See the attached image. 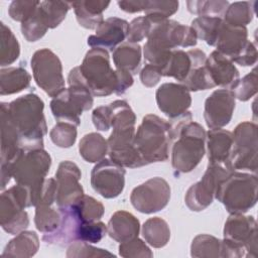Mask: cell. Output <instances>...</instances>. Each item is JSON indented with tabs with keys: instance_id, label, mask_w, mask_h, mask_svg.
<instances>
[{
	"instance_id": "6da1fadb",
	"label": "cell",
	"mask_w": 258,
	"mask_h": 258,
	"mask_svg": "<svg viewBox=\"0 0 258 258\" xmlns=\"http://www.w3.org/2000/svg\"><path fill=\"white\" fill-rule=\"evenodd\" d=\"M133 77L126 71H114L106 49L93 47L87 51L81 66L71 70L69 85H82L95 97H106L113 93L124 94L132 85Z\"/></svg>"
},
{
	"instance_id": "7a4b0ae2",
	"label": "cell",
	"mask_w": 258,
	"mask_h": 258,
	"mask_svg": "<svg viewBox=\"0 0 258 258\" xmlns=\"http://www.w3.org/2000/svg\"><path fill=\"white\" fill-rule=\"evenodd\" d=\"M171 165L177 173L195 169L206 153V131L189 111L170 119Z\"/></svg>"
},
{
	"instance_id": "3957f363",
	"label": "cell",
	"mask_w": 258,
	"mask_h": 258,
	"mask_svg": "<svg viewBox=\"0 0 258 258\" xmlns=\"http://www.w3.org/2000/svg\"><path fill=\"white\" fill-rule=\"evenodd\" d=\"M2 104L19 133L21 150L43 148L47 126L43 114L44 103L40 97L31 93Z\"/></svg>"
},
{
	"instance_id": "277c9868",
	"label": "cell",
	"mask_w": 258,
	"mask_h": 258,
	"mask_svg": "<svg viewBox=\"0 0 258 258\" xmlns=\"http://www.w3.org/2000/svg\"><path fill=\"white\" fill-rule=\"evenodd\" d=\"M150 22L151 27L143 53L148 63L155 64L160 70L173 49L195 46L198 42L197 34L191 26L183 25L172 19L150 20Z\"/></svg>"
},
{
	"instance_id": "5b68a950",
	"label": "cell",
	"mask_w": 258,
	"mask_h": 258,
	"mask_svg": "<svg viewBox=\"0 0 258 258\" xmlns=\"http://www.w3.org/2000/svg\"><path fill=\"white\" fill-rule=\"evenodd\" d=\"M50 165L51 157L43 148L22 150L11 162L1 164V189L13 177L31 192L44 181Z\"/></svg>"
},
{
	"instance_id": "8992f818",
	"label": "cell",
	"mask_w": 258,
	"mask_h": 258,
	"mask_svg": "<svg viewBox=\"0 0 258 258\" xmlns=\"http://www.w3.org/2000/svg\"><path fill=\"white\" fill-rule=\"evenodd\" d=\"M133 144L144 165L166 161L170 150V125L154 114L143 117L135 132Z\"/></svg>"
},
{
	"instance_id": "52a82bcc",
	"label": "cell",
	"mask_w": 258,
	"mask_h": 258,
	"mask_svg": "<svg viewBox=\"0 0 258 258\" xmlns=\"http://www.w3.org/2000/svg\"><path fill=\"white\" fill-rule=\"evenodd\" d=\"M257 187L255 174L231 171L219 184L215 198L230 214H244L256 205Z\"/></svg>"
},
{
	"instance_id": "ba28073f",
	"label": "cell",
	"mask_w": 258,
	"mask_h": 258,
	"mask_svg": "<svg viewBox=\"0 0 258 258\" xmlns=\"http://www.w3.org/2000/svg\"><path fill=\"white\" fill-rule=\"evenodd\" d=\"M233 141L230 155L224 166L230 170L237 169L257 171V125L251 121L241 122L232 133Z\"/></svg>"
},
{
	"instance_id": "9c48e42d",
	"label": "cell",
	"mask_w": 258,
	"mask_h": 258,
	"mask_svg": "<svg viewBox=\"0 0 258 258\" xmlns=\"http://www.w3.org/2000/svg\"><path fill=\"white\" fill-rule=\"evenodd\" d=\"M31 207L29 189L16 183L4 190L0 197V224L11 235L24 231L29 226L26 208Z\"/></svg>"
},
{
	"instance_id": "30bf717a",
	"label": "cell",
	"mask_w": 258,
	"mask_h": 258,
	"mask_svg": "<svg viewBox=\"0 0 258 258\" xmlns=\"http://www.w3.org/2000/svg\"><path fill=\"white\" fill-rule=\"evenodd\" d=\"M94 100L90 91L82 85H69L50 102V110L58 122H68L79 126L84 111L93 107Z\"/></svg>"
},
{
	"instance_id": "8fae6325",
	"label": "cell",
	"mask_w": 258,
	"mask_h": 258,
	"mask_svg": "<svg viewBox=\"0 0 258 258\" xmlns=\"http://www.w3.org/2000/svg\"><path fill=\"white\" fill-rule=\"evenodd\" d=\"M31 69L35 83L49 97L54 98L66 89L61 61L52 50H36L31 57Z\"/></svg>"
},
{
	"instance_id": "7c38bea8",
	"label": "cell",
	"mask_w": 258,
	"mask_h": 258,
	"mask_svg": "<svg viewBox=\"0 0 258 258\" xmlns=\"http://www.w3.org/2000/svg\"><path fill=\"white\" fill-rule=\"evenodd\" d=\"M230 172L222 164L209 163L201 180L191 184L185 194L184 202L187 208L194 212L207 209L213 203L219 184Z\"/></svg>"
},
{
	"instance_id": "4fadbf2b",
	"label": "cell",
	"mask_w": 258,
	"mask_h": 258,
	"mask_svg": "<svg viewBox=\"0 0 258 258\" xmlns=\"http://www.w3.org/2000/svg\"><path fill=\"white\" fill-rule=\"evenodd\" d=\"M170 200V186L159 176L152 177L133 188L131 205L140 213L153 214L164 209Z\"/></svg>"
},
{
	"instance_id": "5bb4252c",
	"label": "cell",
	"mask_w": 258,
	"mask_h": 258,
	"mask_svg": "<svg viewBox=\"0 0 258 258\" xmlns=\"http://www.w3.org/2000/svg\"><path fill=\"white\" fill-rule=\"evenodd\" d=\"M126 170L110 158L97 162L91 171L93 189L105 199L117 198L125 186Z\"/></svg>"
},
{
	"instance_id": "9a60e30c",
	"label": "cell",
	"mask_w": 258,
	"mask_h": 258,
	"mask_svg": "<svg viewBox=\"0 0 258 258\" xmlns=\"http://www.w3.org/2000/svg\"><path fill=\"white\" fill-rule=\"evenodd\" d=\"M224 239L243 247L246 257L257 256V223L254 217L243 214H231L227 219Z\"/></svg>"
},
{
	"instance_id": "2e32d148",
	"label": "cell",
	"mask_w": 258,
	"mask_h": 258,
	"mask_svg": "<svg viewBox=\"0 0 258 258\" xmlns=\"http://www.w3.org/2000/svg\"><path fill=\"white\" fill-rule=\"evenodd\" d=\"M81 177V170L73 161L64 160L58 164L55 172V203L58 208L72 206L84 196Z\"/></svg>"
},
{
	"instance_id": "e0dca14e",
	"label": "cell",
	"mask_w": 258,
	"mask_h": 258,
	"mask_svg": "<svg viewBox=\"0 0 258 258\" xmlns=\"http://www.w3.org/2000/svg\"><path fill=\"white\" fill-rule=\"evenodd\" d=\"M92 121L97 130L108 131L110 127L115 129L135 126L136 116L126 101L116 100L108 105L94 109Z\"/></svg>"
},
{
	"instance_id": "ac0fdd59",
	"label": "cell",
	"mask_w": 258,
	"mask_h": 258,
	"mask_svg": "<svg viewBox=\"0 0 258 258\" xmlns=\"http://www.w3.org/2000/svg\"><path fill=\"white\" fill-rule=\"evenodd\" d=\"M235 96L231 90L214 91L205 102L204 118L210 129L223 128L232 119L235 109Z\"/></svg>"
},
{
	"instance_id": "d6986e66",
	"label": "cell",
	"mask_w": 258,
	"mask_h": 258,
	"mask_svg": "<svg viewBox=\"0 0 258 258\" xmlns=\"http://www.w3.org/2000/svg\"><path fill=\"white\" fill-rule=\"evenodd\" d=\"M156 103L159 110L169 119H174L188 111L191 96L182 84L164 83L156 91Z\"/></svg>"
},
{
	"instance_id": "ffe728a7",
	"label": "cell",
	"mask_w": 258,
	"mask_h": 258,
	"mask_svg": "<svg viewBox=\"0 0 258 258\" xmlns=\"http://www.w3.org/2000/svg\"><path fill=\"white\" fill-rule=\"evenodd\" d=\"M60 212L59 226L52 232L44 233L41 240L48 245H56L59 247L70 246L79 241V231L84 223L74 205L58 208Z\"/></svg>"
},
{
	"instance_id": "44dd1931",
	"label": "cell",
	"mask_w": 258,
	"mask_h": 258,
	"mask_svg": "<svg viewBox=\"0 0 258 258\" xmlns=\"http://www.w3.org/2000/svg\"><path fill=\"white\" fill-rule=\"evenodd\" d=\"M251 42L248 40L246 26L230 25L223 21L215 46L217 47L216 50L230 58L233 62H237Z\"/></svg>"
},
{
	"instance_id": "7402d4cb",
	"label": "cell",
	"mask_w": 258,
	"mask_h": 258,
	"mask_svg": "<svg viewBox=\"0 0 258 258\" xmlns=\"http://www.w3.org/2000/svg\"><path fill=\"white\" fill-rule=\"evenodd\" d=\"M129 23L118 17L105 19L96 29V33L88 37V44L93 47L110 49L113 51L116 46L127 38Z\"/></svg>"
},
{
	"instance_id": "603a6c76",
	"label": "cell",
	"mask_w": 258,
	"mask_h": 258,
	"mask_svg": "<svg viewBox=\"0 0 258 258\" xmlns=\"http://www.w3.org/2000/svg\"><path fill=\"white\" fill-rule=\"evenodd\" d=\"M206 67L215 86H220L223 89L232 90L240 79V74L234 62L219 52L214 50L207 56Z\"/></svg>"
},
{
	"instance_id": "cb8c5ba5",
	"label": "cell",
	"mask_w": 258,
	"mask_h": 258,
	"mask_svg": "<svg viewBox=\"0 0 258 258\" xmlns=\"http://www.w3.org/2000/svg\"><path fill=\"white\" fill-rule=\"evenodd\" d=\"M140 223L138 219L129 212H115L107 225L108 235L116 242L122 243L138 237Z\"/></svg>"
},
{
	"instance_id": "d4e9b609",
	"label": "cell",
	"mask_w": 258,
	"mask_h": 258,
	"mask_svg": "<svg viewBox=\"0 0 258 258\" xmlns=\"http://www.w3.org/2000/svg\"><path fill=\"white\" fill-rule=\"evenodd\" d=\"M232 132L226 129H210L206 133L209 163L224 165L232 147Z\"/></svg>"
},
{
	"instance_id": "484cf974",
	"label": "cell",
	"mask_w": 258,
	"mask_h": 258,
	"mask_svg": "<svg viewBox=\"0 0 258 258\" xmlns=\"http://www.w3.org/2000/svg\"><path fill=\"white\" fill-rule=\"evenodd\" d=\"M78 23L87 29H97L104 21L103 12L110 5L109 1L85 0L71 2Z\"/></svg>"
},
{
	"instance_id": "4316f807",
	"label": "cell",
	"mask_w": 258,
	"mask_h": 258,
	"mask_svg": "<svg viewBox=\"0 0 258 258\" xmlns=\"http://www.w3.org/2000/svg\"><path fill=\"white\" fill-rule=\"evenodd\" d=\"M21 151L19 133L1 103V164L11 162Z\"/></svg>"
},
{
	"instance_id": "83f0119b",
	"label": "cell",
	"mask_w": 258,
	"mask_h": 258,
	"mask_svg": "<svg viewBox=\"0 0 258 258\" xmlns=\"http://www.w3.org/2000/svg\"><path fill=\"white\" fill-rule=\"evenodd\" d=\"M190 50L194 57V64L189 74L181 84L184 85L189 92L204 91L215 88L216 86L206 67V53L199 48H192Z\"/></svg>"
},
{
	"instance_id": "f1b7e54d",
	"label": "cell",
	"mask_w": 258,
	"mask_h": 258,
	"mask_svg": "<svg viewBox=\"0 0 258 258\" xmlns=\"http://www.w3.org/2000/svg\"><path fill=\"white\" fill-rule=\"evenodd\" d=\"M194 64L191 50L173 49L164 66L161 68L162 77H171L182 83L189 74Z\"/></svg>"
},
{
	"instance_id": "f546056e",
	"label": "cell",
	"mask_w": 258,
	"mask_h": 258,
	"mask_svg": "<svg viewBox=\"0 0 258 258\" xmlns=\"http://www.w3.org/2000/svg\"><path fill=\"white\" fill-rule=\"evenodd\" d=\"M141 46L138 43L123 42L118 45L112 53L113 61L117 70L126 71L136 75L141 64Z\"/></svg>"
},
{
	"instance_id": "4dcf8cb0",
	"label": "cell",
	"mask_w": 258,
	"mask_h": 258,
	"mask_svg": "<svg viewBox=\"0 0 258 258\" xmlns=\"http://www.w3.org/2000/svg\"><path fill=\"white\" fill-rule=\"evenodd\" d=\"M39 248V238L33 231H21L5 246L2 256L32 257Z\"/></svg>"
},
{
	"instance_id": "1f68e13d",
	"label": "cell",
	"mask_w": 258,
	"mask_h": 258,
	"mask_svg": "<svg viewBox=\"0 0 258 258\" xmlns=\"http://www.w3.org/2000/svg\"><path fill=\"white\" fill-rule=\"evenodd\" d=\"M31 76L22 67H11L0 71V95L19 93L30 86Z\"/></svg>"
},
{
	"instance_id": "d6a6232c",
	"label": "cell",
	"mask_w": 258,
	"mask_h": 258,
	"mask_svg": "<svg viewBox=\"0 0 258 258\" xmlns=\"http://www.w3.org/2000/svg\"><path fill=\"white\" fill-rule=\"evenodd\" d=\"M107 140L97 132H91L83 136L79 143L80 155L90 163H97L105 158L108 153Z\"/></svg>"
},
{
	"instance_id": "836d02e7",
	"label": "cell",
	"mask_w": 258,
	"mask_h": 258,
	"mask_svg": "<svg viewBox=\"0 0 258 258\" xmlns=\"http://www.w3.org/2000/svg\"><path fill=\"white\" fill-rule=\"evenodd\" d=\"M142 235L150 246L162 248L170 239V229L166 221L159 217H153L144 222Z\"/></svg>"
},
{
	"instance_id": "e575fe53",
	"label": "cell",
	"mask_w": 258,
	"mask_h": 258,
	"mask_svg": "<svg viewBox=\"0 0 258 258\" xmlns=\"http://www.w3.org/2000/svg\"><path fill=\"white\" fill-rule=\"evenodd\" d=\"M256 1H242L229 4L223 15V21L230 25L246 26L255 14Z\"/></svg>"
},
{
	"instance_id": "d590c367",
	"label": "cell",
	"mask_w": 258,
	"mask_h": 258,
	"mask_svg": "<svg viewBox=\"0 0 258 258\" xmlns=\"http://www.w3.org/2000/svg\"><path fill=\"white\" fill-rule=\"evenodd\" d=\"M223 19L214 16H199L191 21V28L197 37L204 40L207 44L215 46Z\"/></svg>"
},
{
	"instance_id": "8d00e7d4",
	"label": "cell",
	"mask_w": 258,
	"mask_h": 258,
	"mask_svg": "<svg viewBox=\"0 0 258 258\" xmlns=\"http://www.w3.org/2000/svg\"><path fill=\"white\" fill-rule=\"evenodd\" d=\"M71 8V2L68 1H40L38 5L39 12L48 29L57 27Z\"/></svg>"
},
{
	"instance_id": "74e56055",
	"label": "cell",
	"mask_w": 258,
	"mask_h": 258,
	"mask_svg": "<svg viewBox=\"0 0 258 258\" xmlns=\"http://www.w3.org/2000/svg\"><path fill=\"white\" fill-rule=\"evenodd\" d=\"M0 64L5 67L14 62L20 54V45L9 27L0 23Z\"/></svg>"
},
{
	"instance_id": "f35d334b",
	"label": "cell",
	"mask_w": 258,
	"mask_h": 258,
	"mask_svg": "<svg viewBox=\"0 0 258 258\" xmlns=\"http://www.w3.org/2000/svg\"><path fill=\"white\" fill-rule=\"evenodd\" d=\"M60 223V212L49 205H39L35 207L34 224L41 233L54 231Z\"/></svg>"
},
{
	"instance_id": "ab89813d",
	"label": "cell",
	"mask_w": 258,
	"mask_h": 258,
	"mask_svg": "<svg viewBox=\"0 0 258 258\" xmlns=\"http://www.w3.org/2000/svg\"><path fill=\"white\" fill-rule=\"evenodd\" d=\"M221 240L208 235L200 234L196 236L190 245V255L192 257H220Z\"/></svg>"
},
{
	"instance_id": "60d3db41",
	"label": "cell",
	"mask_w": 258,
	"mask_h": 258,
	"mask_svg": "<svg viewBox=\"0 0 258 258\" xmlns=\"http://www.w3.org/2000/svg\"><path fill=\"white\" fill-rule=\"evenodd\" d=\"M226 0H208V1H187L186 6L188 12L199 16H214L223 18L226 9L229 6Z\"/></svg>"
},
{
	"instance_id": "b9f144b4",
	"label": "cell",
	"mask_w": 258,
	"mask_h": 258,
	"mask_svg": "<svg viewBox=\"0 0 258 258\" xmlns=\"http://www.w3.org/2000/svg\"><path fill=\"white\" fill-rule=\"evenodd\" d=\"M74 206L84 222L100 221L105 212L104 206L101 202L86 195L75 203Z\"/></svg>"
},
{
	"instance_id": "7bdbcfd3",
	"label": "cell",
	"mask_w": 258,
	"mask_h": 258,
	"mask_svg": "<svg viewBox=\"0 0 258 258\" xmlns=\"http://www.w3.org/2000/svg\"><path fill=\"white\" fill-rule=\"evenodd\" d=\"M48 27L45 24L38 7L26 20L21 22V33L29 42H34L40 39L47 31Z\"/></svg>"
},
{
	"instance_id": "ee69618b",
	"label": "cell",
	"mask_w": 258,
	"mask_h": 258,
	"mask_svg": "<svg viewBox=\"0 0 258 258\" xmlns=\"http://www.w3.org/2000/svg\"><path fill=\"white\" fill-rule=\"evenodd\" d=\"M179 3L174 0H146L145 5V16L150 20H162L168 19L169 16L173 15L178 10Z\"/></svg>"
},
{
	"instance_id": "f6af8a7d",
	"label": "cell",
	"mask_w": 258,
	"mask_h": 258,
	"mask_svg": "<svg viewBox=\"0 0 258 258\" xmlns=\"http://www.w3.org/2000/svg\"><path fill=\"white\" fill-rule=\"evenodd\" d=\"M77 126L68 122H57L49 132L53 144L61 148L73 146L77 139Z\"/></svg>"
},
{
	"instance_id": "bcb514c9",
	"label": "cell",
	"mask_w": 258,
	"mask_h": 258,
	"mask_svg": "<svg viewBox=\"0 0 258 258\" xmlns=\"http://www.w3.org/2000/svg\"><path fill=\"white\" fill-rule=\"evenodd\" d=\"M56 180L55 178H45L44 181L30 192L31 207L39 205L51 206L55 202Z\"/></svg>"
},
{
	"instance_id": "7dc6e473",
	"label": "cell",
	"mask_w": 258,
	"mask_h": 258,
	"mask_svg": "<svg viewBox=\"0 0 258 258\" xmlns=\"http://www.w3.org/2000/svg\"><path fill=\"white\" fill-rule=\"evenodd\" d=\"M257 70L256 68H254L245 77L239 79V81L231 91L234 93L236 99L245 102L251 99L257 93Z\"/></svg>"
},
{
	"instance_id": "c3c4849f",
	"label": "cell",
	"mask_w": 258,
	"mask_h": 258,
	"mask_svg": "<svg viewBox=\"0 0 258 258\" xmlns=\"http://www.w3.org/2000/svg\"><path fill=\"white\" fill-rule=\"evenodd\" d=\"M67 257L71 258H83V257H106V256H115L113 253L107 251L106 249L96 248L90 245L88 242L76 241L71 244L67 250Z\"/></svg>"
},
{
	"instance_id": "681fc988",
	"label": "cell",
	"mask_w": 258,
	"mask_h": 258,
	"mask_svg": "<svg viewBox=\"0 0 258 258\" xmlns=\"http://www.w3.org/2000/svg\"><path fill=\"white\" fill-rule=\"evenodd\" d=\"M119 255L124 258H138L145 257L150 258L153 256L150 248L138 237L122 242L119 245Z\"/></svg>"
},
{
	"instance_id": "f907efd6",
	"label": "cell",
	"mask_w": 258,
	"mask_h": 258,
	"mask_svg": "<svg viewBox=\"0 0 258 258\" xmlns=\"http://www.w3.org/2000/svg\"><path fill=\"white\" fill-rule=\"evenodd\" d=\"M107 234V226L101 222H84L79 231V241L99 243Z\"/></svg>"
},
{
	"instance_id": "816d5d0a",
	"label": "cell",
	"mask_w": 258,
	"mask_h": 258,
	"mask_svg": "<svg viewBox=\"0 0 258 258\" xmlns=\"http://www.w3.org/2000/svg\"><path fill=\"white\" fill-rule=\"evenodd\" d=\"M39 3L40 1H26V0L12 1L8 8L9 16L15 21L23 22L30 15L33 14V12L38 7Z\"/></svg>"
},
{
	"instance_id": "f5cc1de1",
	"label": "cell",
	"mask_w": 258,
	"mask_h": 258,
	"mask_svg": "<svg viewBox=\"0 0 258 258\" xmlns=\"http://www.w3.org/2000/svg\"><path fill=\"white\" fill-rule=\"evenodd\" d=\"M151 27V22L146 16H139L134 18L128 27L127 40L131 43H137L147 38L149 30Z\"/></svg>"
},
{
	"instance_id": "db71d44e",
	"label": "cell",
	"mask_w": 258,
	"mask_h": 258,
	"mask_svg": "<svg viewBox=\"0 0 258 258\" xmlns=\"http://www.w3.org/2000/svg\"><path fill=\"white\" fill-rule=\"evenodd\" d=\"M161 77L162 75L159 67L152 63L145 64L140 72V81L147 88H152L158 84Z\"/></svg>"
},
{
	"instance_id": "11a10c76",
	"label": "cell",
	"mask_w": 258,
	"mask_h": 258,
	"mask_svg": "<svg viewBox=\"0 0 258 258\" xmlns=\"http://www.w3.org/2000/svg\"><path fill=\"white\" fill-rule=\"evenodd\" d=\"M119 8L127 13H136L144 11L146 0H129V1H118Z\"/></svg>"
}]
</instances>
